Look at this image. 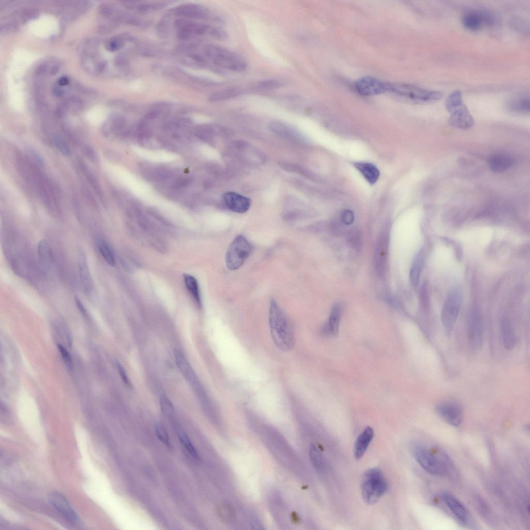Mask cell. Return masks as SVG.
<instances>
[{
	"instance_id": "20",
	"label": "cell",
	"mask_w": 530,
	"mask_h": 530,
	"mask_svg": "<svg viewBox=\"0 0 530 530\" xmlns=\"http://www.w3.org/2000/svg\"><path fill=\"white\" fill-rule=\"evenodd\" d=\"M489 169L494 173H501L510 169L514 164L513 159L508 156L496 154L490 156L487 160Z\"/></svg>"
},
{
	"instance_id": "3",
	"label": "cell",
	"mask_w": 530,
	"mask_h": 530,
	"mask_svg": "<svg viewBox=\"0 0 530 530\" xmlns=\"http://www.w3.org/2000/svg\"><path fill=\"white\" fill-rule=\"evenodd\" d=\"M361 489L364 502L369 505L376 503L386 494L388 484L380 468H373L363 474Z\"/></svg>"
},
{
	"instance_id": "51",
	"label": "cell",
	"mask_w": 530,
	"mask_h": 530,
	"mask_svg": "<svg viewBox=\"0 0 530 530\" xmlns=\"http://www.w3.org/2000/svg\"><path fill=\"white\" fill-rule=\"evenodd\" d=\"M29 152L32 157L39 165L41 166L44 165V162L43 159L42 158L40 155H39L37 153L35 152V151L31 149L29 150Z\"/></svg>"
},
{
	"instance_id": "39",
	"label": "cell",
	"mask_w": 530,
	"mask_h": 530,
	"mask_svg": "<svg viewBox=\"0 0 530 530\" xmlns=\"http://www.w3.org/2000/svg\"><path fill=\"white\" fill-rule=\"evenodd\" d=\"M38 253L41 259L48 263L52 259V252L48 243L45 241H42L39 244Z\"/></svg>"
},
{
	"instance_id": "12",
	"label": "cell",
	"mask_w": 530,
	"mask_h": 530,
	"mask_svg": "<svg viewBox=\"0 0 530 530\" xmlns=\"http://www.w3.org/2000/svg\"><path fill=\"white\" fill-rule=\"evenodd\" d=\"M355 88L357 93L362 96H373L387 93V83L371 77L358 80Z\"/></svg>"
},
{
	"instance_id": "27",
	"label": "cell",
	"mask_w": 530,
	"mask_h": 530,
	"mask_svg": "<svg viewBox=\"0 0 530 530\" xmlns=\"http://www.w3.org/2000/svg\"><path fill=\"white\" fill-rule=\"evenodd\" d=\"M343 309L344 306L340 303L333 307L327 327V330L330 334L336 335L338 334Z\"/></svg>"
},
{
	"instance_id": "31",
	"label": "cell",
	"mask_w": 530,
	"mask_h": 530,
	"mask_svg": "<svg viewBox=\"0 0 530 530\" xmlns=\"http://www.w3.org/2000/svg\"><path fill=\"white\" fill-rule=\"evenodd\" d=\"M309 455L313 465L317 470L323 472L324 470L325 464L322 454L315 445L310 447Z\"/></svg>"
},
{
	"instance_id": "17",
	"label": "cell",
	"mask_w": 530,
	"mask_h": 530,
	"mask_svg": "<svg viewBox=\"0 0 530 530\" xmlns=\"http://www.w3.org/2000/svg\"><path fill=\"white\" fill-rule=\"evenodd\" d=\"M446 505L458 520L463 524H469L471 517L465 505L456 497L449 494L442 496Z\"/></svg>"
},
{
	"instance_id": "15",
	"label": "cell",
	"mask_w": 530,
	"mask_h": 530,
	"mask_svg": "<svg viewBox=\"0 0 530 530\" xmlns=\"http://www.w3.org/2000/svg\"><path fill=\"white\" fill-rule=\"evenodd\" d=\"M48 500L53 506L66 520L76 523L80 521L79 517L70 506L66 498L59 492L50 494Z\"/></svg>"
},
{
	"instance_id": "47",
	"label": "cell",
	"mask_w": 530,
	"mask_h": 530,
	"mask_svg": "<svg viewBox=\"0 0 530 530\" xmlns=\"http://www.w3.org/2000/svg\"><path fill=\"white\" fill-rule=\"evenodd\" d=\"M123 41L121 39L116 38L111 40L106 46L107 49L111 51H115L123 47Z\"/></svg>"
},
{
	"instance_id": "32",
	"label": "cell",
	"mask_w": 530,
	"mask_h": 530,
	"mask_svg": "<svg viewBox=\"0 0 530 530\" xmlns=\"http://www.w3.org/2000/svg\"><path fill=\"white\" fill-rule=\"evenodd\" d=\"M218 514L222 520L228 523H232L236 518L235 511L229 504L222 505L218 508Z\"/></svg>"
},
{
	"instance_id": "30",
	"label": "cell",
	"mask_w": 530,
	"mask_h": 530,
	"mask_svg": "<svg viewBox=\"0 0 530 530\" xmlns=\"http://www.w3.org/2000/svg\"><path fill=\"white\" fill-rule=\"evenodd\" d=\"M185 283L187 288L199 306L201 304L198 285L196 279L189 275H184Z\"/></svg>"
},
{
	"instance_id": "7",
	"label": "cell",
	"mask_w": 530,
	"mask_h": 530,
	"mask_svg": "<svg viewBox=\"0 0 530 530\" xmlns=\"http://www.w3.org/2000/svg\"><path fill=\"white\" fill-rule=\"evenodd\" d=\"M462 294L458 288H453L449 293L443 306L441 314L442 324L448 333L455 327L460 311Z\"/></svg>"
},
{
	"instance_id": "33",
	"label": "cell",
	"mask_w": 530,
	"mask_h": 530,
	"mask_svg": "<svg viewBox=\"0 0 530 530\" xmlns=\"http://www.w3.org/2000/svg\"><path fill=\"white\" fill-rule=\"evenodd\" d=\"M284 85V83L276 79L267 80L258 83L255 89L259 91H270L280 88Z\"/></svg>"
},
{
	"instance_id": "45",
	"label": "cell",
	"mask_w": 530,
	"mask_h": 530,
	"mask_svg": "<svg viewBox=\"0 0 530 530\" xmlns=\"http://www.w3.org/2000/svg\"><path fill=\"white\" fill-rule=\"evenodd\" d=\"M83 169H84L87 178L88 179L90 184L92 185L94 189H95L96 191L97 192L99 196L102 197V198H103V193H102V191L101 190L100 186L98 181L95 178L94 176H93L92 174L89 173V172L88 171L87 169H86V167H83Z\"/></svg>"
},
{
	"instance_id": "1",
	"label": "cell",
	"mask_w": 530,
	"mask_h": 530,
	"mask_svg": "<svg viewBox=\"0 0 530 530\" xmlns=\"http://www.w3.org/2000/svg\"><path fill=\"white\" fill-rule=\"evenodd\" d=\"M271 336L276 346L281 351H290L295 345L293 329L289 320L277 302L272 299L269 310Z\"/></svg>"
},
{
	"instance_id": "48",
	"label": "cell",
	"mask_w": 530,
	"mask_h": 530,
	"mask_svg": "<svg viewBox=\"0 0 530 530\" xmlns=\"http://www.w3.org/2000/svg\"><path fill=\"white\" fill-rule=\"evenodd\" d=\"M341 219L344 224L351 225L354 221V214L352 211L345 210L341 213Z\"/></svg>"
},
{
	"instance_id": "34",
	"label": "cell",
	"mask_w": 530,
	"mask_h": 530,
	"mask_svg": "<svg viewBox=\"0 0 530 530\" xmlns=\"http://www.w3.org/2000/svg\"><path fill=\"white\" fill-rule=\"evenodd\" d=\"M464 103L463 95L461 91L456 90L452 93L446 98L445 102L446 109L449 112L453 107Z\"/></svg>"
},
{
	"instance_id": "16",
	"label": "cell",
	"mask_w": 530,
	"mask_h": 530,
	"mask_svg": "<svg viewBox=\"0 0 530 530\" xmlns=\"http://www.w3.org/2000/svg\"><path fill=\"white\" fill-rule=\"evenodd\" d=\"M175 25L178 29V36L181 40H187L192 36L201 35L206 33H208L210 35L213 28L206 25L184 20L177 21Z\"/></svg>"
},
{
	"instance_id": "42",
	"label": "cell",
	"mask_w": 530,
	"mask_h": 530,
	"mask_svg": "<svg viewBox=\"0 0 530 530\" xmlns=\"http://www.w3.org/2000/svg\"><path fill=\"white\" fill-rule=\"evenodd\" d=\"M476 506L482 516L486 518L489 521L491 518V511L485 501L482 498H477L476 500Z\"/></svg>"
},
{
	"instance_id": "14",
	"label": "cell",
	"mask_w": 530,
	"mask_h": 530,
	"mask_svg": "<svg viewBox=\"0 0 530 530\" xmlns=\"http://www.w3.org/2000/svg\"><path fill=\"white\" fill-rule=\"evenodd\" d=\"M239 157L250 166H258L264 163L265 156L258 149L245 142H237L234 145Z\"/></svg>"
},
{
	"instance_id": "8",
	"label": "cell",
	"mask_w": 530,
	"mask_h": 530,
	"mask_svg": "<svg viewBox=\"0 0 530 530\" xmlns=\"http://www.w3.org/2000/svg\"><path fill=\"white\" fill-rule=\"evenodd\" d=\"M174 355L176 364L186 379L193 388L199 400H202L207 395L198 380V378L184 354L178 350H175Z\"/></svg>"
},
{
	"instance_id": "28",
	"label": "cell",
	"mask_w": 530,
	"mask_h": 530,
	"mask_svg": "<svg viewBox=\"0 0 530 530\" xmlns=\"http://www.w3.org/2000/svg\"><path fill=\"white\" fill-rule=\"evenodd\" d=\"M243 90L239 87H230L212 94L209 99L211 102H217L228 100L242 95Z\"/></svg>"
},
{
	"instance_id": "19",
	"label": "cell",
	"mask_w": 530,
	"mask_h": 530,
	"mask_svg": "<svg viewBox=\"0 0 530 530\" xmlns=\"http://www.w3.org/2000/svg\"><path fill=\"white\" fill-rule=\"evenodd\" d=\"M373 437V429L370 427H367L358 436L354 449V456L357 460L363 456Z\"/></svg>"
},
{
	"instance_id": "49",
	"label": "cell",
	"mask_w": 530,
	"mask_h": 530,
	"mask_svg": "<svg viewBox=\"0 0 530 530\" xmlns=\"http://www.w3.org/2000/svg\"><path fill=\"white\" fill-rule=\"evenodd\" d=\"M117 366L118 372H119V374H120V376L121 377V378H122L123 382L127 386L129 387L130 386V382H129V378H128V377H127V374L126 373V371H125V369H124L123 366H122V365L120 363H118V362L117 364Z\"/></svg>"
},
{
	"instance_id": "50",
	"label": "cell",
	"mask_w": 530,
	"mask_h": 530,
	"mask_svg": "<svg viewBox=\"0 0 530 530\" xmlns=\"http://www.w3.org/2000/svg\"><path fill=\"white\" fill-rule=\"evenodd\" d=\"M75 302H76V304H77V306L78 309L82 313V314L84 316L88 317L87 312L85 307H84V305L83 304V303L81 301V300H80V299L79 298L77 297H76L75 298Z\"/></svg>"
},
{
	"instance_id": "29",
	"label": "cell",
	"mask_w": 530,
	"mask_h": 530,
	"mask_svg": "<svg viewBox=\"0 0 530 530\" xmlns=\"http://www.w3.org/2000/svg\"><path fill=\"white\" fill-rule=\"evenodd\" d=\"M424 258V251L422 250L419 252L412 264L410 277L411 282L414 286H417L419 284Z\"/></svg>"
},
{
	"instance_id": "2",
	"label": "cell",
	"mask_w": 530,
	"mask_h": 530,
	"mask_svg": "<svg viewBox=\"0 0 530 530\" xmlns=\"http://www.w3.org/2000/svg\"><path fill=\"white\" fill-rule=\"evenodd\" d=\"M413 455L417 463L427 472L442 477H449L452 470L451 461L444 453L422 445L413 448Z\"/></svg>"
},
{
	"instance_id": "26",
	"label": "cell",
	"mask_w": 530,
	"mask_h": 530,
	"mask_svg": "<svg viewBox=\"0 0 530 530\" xmlns=\"http://www.w3.org/2000/svg\"><path fill=\"white\" fill-rule=\"evenodd\" d=\"M79 269L81 280L86 290L90 292L94 287L86 257L82 254L79 259Z\"/></svg>"
},
{
	"instance_id": "13",
	"label": "cell",
	"mask_w": 530,
	"mask_h": 530,
	"mask_svg": "<svg viewBox=\"0 0 530 530\" xmlns=\"http://www.w3.org/2000/svg\"><path fill=\"white\" fill-rule=\"evenodd\" d=\"M389 236L385 231L378 239L375 251L374 265L378 276H385L387 269V253L389 247Z\"/></svg>"
},
{
	"instance_id": "35",
	"label": "cell",
	"mask_w": 530,
	"mask_h": 530,
	"mask_svg": "<svg viewBox=\"0 0 530 530\" xmlns=\"http://www.w3.org/2000/svg\"><path fill=\"white\" fill-rule=\"evenodd\" d=\"M347 241L350 246L356 250H359L362 246V234L357 229L350 230L347 234Z\"/></svg>"
},
{
	"instance_id": "24",
	"label": "cell",
	"mask_w": 530,
	"mask_h": 530,
	"mask_svg": "<svg viewBox=\"0 0 530 530\" xmlns=\"http://www.w3.org/2000/svg\"><path fill=\"white\" fill-rule=\"evenodd\" d=\"M355 167L370 185H374L379 178V171L371 163L358 162L355 164Z\"/></svg>"
},
{
	"instance_id": "53",
	"label": "cell",
	"mask_w": 530,
	"mask_h": 530,
	"mask_svg": "<svg viewBox=\"0 0 530 530\" xmlns=\"http://www.w3.org/2000/svg\"><path fill=\"white\" fill-rule=\"evenodd\" d=\"M66 335L68 345L70 347H71L73 343L72 337L69 331L66 330Z\"/></svg>"
},
{
	"instance_id": "46",
	"label": "cell",
	"mask_w": 530,
	"mask_h": 530,
	"mask_svg": "<svg viewBox=\"0 0 530 530\" xmlns=\"http://www.w3.org/2000/svg\"><path fill=\"white\" fill-rule=\"evenodd\" d=\"M58 348L68 368L71 370L72 369V362L68 352L61 344H58Z\"/></svg>"
},
{
	"instance_id": "38",
	"label": "cell",
	"mask_w": 530,
	"mask_h": 530,
	"mask_svg": "<svg viewBox=\"0 0 530 530\" xmlns=\"http://www.w3.org/2000/svg\"><path fill=\"white\" fill-rule=\"evenodd\" d=\"M100 252L108 264L111 266L115 265V258L109 246L105 242H101L99 245Z\"/></svg>"
},
{
	"instance_id": "21",
	"label": "cell",
	"mask_w": 530,
	"mask_h": 530,
	"mask_svg": "<svg viewBox=\"0 0 530 530\" xmlns=\"http://www.w3.org/2000/svg\"><path fill=\"white\" fill-rule=\"evenodd\" d=\"M500 325L503 345L506 350H511L516 343V336L513 325L505 317L502 318Z\"/></svg>"
},
{
	"instance_id": "44",
	"label": "cell",
	"mask_w": 530,
	"mask_h": 530,
	"mask_svg": "<svg viewBox=\"0 0 530 530\" xmlns=\"http://www.w3.org/2000/svg\"><path fill=\"white\" fill-rule=\"evenodd\" d=\"M158 438L168 447H171L169 435L167 429L161 425H157L155 428Z\"/></svg>"
},
{
	"instance_id": "37",
	"label": "cell",
	"mask_w": 530,
	"mask_h": 530,
	"mask_svg": "<svg viewBox=\"0 0 530 530\" xmlns=\"http://www.w3.org/2000/svg\"><path fill=\"white\" fill-rule=\"evenodd\" d=\"M179 439L187 450L190 453V455L195 459L198 458L197 451L192 445L187 435L181 430H177Z\"/></svg>"
},
{
	"instance_id": "22",
	"label": "cell",
	"mask_w": 530,
	"mask_h": 530,
	"mask_svg": "<svg viewBox=\"0 0 530 530\" xmlns=\"http://www.w3.org/2000/svg\"><path fill=\"white\" fill-rule=\"evenodd\" d=\"M177 14L186 17L195 19L209 18V12L202 6L192 4L184 5L177 9Z\"/></svg>"
},
{
	"instance_id": "23",
	"label": "cell",
	"mask_w": 530,
	"mask_h": 530,
	"mask_svg": "<svg viewBox=\"0 0 530 530\" xmlns=\"http://www.w3.org/2000/svg\"><path fill=\"white\" fill-rule=\"evenodd\" d=\"M462 22L467 29L477 31L484 25L482 11H471L467 13L463 17Z\"/></svg>"
},
{
	"instance_id": "18",
	"label": "cell",
	"mask_w": 530,
	"mask_h": 530,
	"mask_svg": "<svg viewBox=\"0 0 530 530\" xmlns=\"http://www.w3.org/2000/svg\"><path fill=\"white\" fill-rule=\"evenodd\" d=\"M223 198L227 207L239 213L247 212L251 205V201L249 198L236 192H226L223 195Z\"/></svg>"
},
{
	"instance_id": "43",
	"label": "cell",
	"mask_w": 530,
	"mask_h": 530,
	"mask_svg": "<svg viewBox=\"0 0 530 530\" xmlns=\"http://www.w3.org/2000/svg\"><path fill=\"white\" fill-rule=\"evenodd\" d=\"M193 179L190 177H181L175 179L172 187L177 190L186 189L193 184Z\"/></svg>"
},
{
	"instance_id": "11",
	"label": "cell",
	"mask_w": 530,
	"mask_h": 530,
	"mask_svg": "<svg viewBox=\"0 0 530 530\" xmlns=\"http://www.w3.org/2000/svg\"><path fill=\"white\" fill-rule=\"evenodd\" d=\"M448 123L450 125L462 130H468L474 124V120L468 108L463 103L450 110Z\"/></svg>"
},
{
	"instance_id": "6",
	"label": "cell",
	"mask_w": 530,
	"mask_h": 530,
	"mask_svg": "<svg viewBox=\"0 0 530 530\" xmlns=\"http://www.w3.org/2000/svg\"><path fill=\"white\" fill-rule=\"evenodd\" d=\"M253 251L250 243L243 235H239L232 243L226 255L227 267L231 270L240 268Z\"/></svg>"
},
{
	"instance_id": "36",
	"label": "cell",
	"mask_w": 530,
	"mask_h": 530,
	"mask_svg": "<svg viewBox=\"0 0 530 530\" xmlns=\"http://www.w3.org/2000/svg\"><path fill=\"white\" fill-rule=\"evenodd\" d=\"M509 108L514 111L527 113L529 112V99L528 97H522L513 101Z\"/></svg>"
},
{
	"instance_id": "41",
	"label": "cell",
	"mask_w": 530,
	"mask_h": 530,
	"mask_svg": "<svg viewBox=\"0 0 530 530\" xmlns=\"http://www.w3.org/2000/svg\"><path fill=\"white\" fill-rule=\"evenodd\" d=\"M54 143L60 152L66 157L71 155V150L67 142L59 136H56L53 139Z\"/></svg>"
},
{
	"instance_id": "10",
	"label": "cell",
	"mask_w": 530,
	"mask_h": 530,
	"mask_svg": "<svg viewBox=\"0 0 530 530\" xmlns=\"http://www.w3.org/2000/svg\"><path fill=\"white\" fill-rule=\"evenodd\" d=\"M482 319L477 309H473L469 314L467 334L469 342L474 349H479L483 341V324Z\"/></svg>"
},
{
	"instance_id": "25",
	"label": "cell",
	"mask_w": 530,
	"mask_h": 530,
	"mask_svg": "<svg viewBox=\"0 0 530 530\" xmlns=\"http://www.w3.org/2000/svg\"><path fill=\"white\" fill-rule=\"evenodd\" d=\"M270 129L274 133L294 141H300V135L289 126L279 121L270 123Z\"/></svg>"
},
{
	"instance_id": "40",
	"label": "cell",
	"mask_w": 530,
	"mask_h": 530,
	"mask_svg": "<svg viewBox=\"0 0 530 530\" xmlns=\"http://www.w3.org/2000/svg\"><path fill=\"white\" fill-rule=\"evenodd\" d=\"M160 405L163 413L169 417L172 418L175 414L174 407L170 400L166 396L160 399Z\"/></svg>"
},
{
	"instance_id": "54",
	"label": "cell",
	"mask_w": 530,
	"mask_h": 530,
	"mask_svg": "<svg viewBox=\"0 0 530 530\" xmlns=\"http://www.w3.org/2000/svg\"><path fill=\"white\" fill-rule=\"evenodd\" d=\"M59 83L61 86H65L68 84V81L66 78H62L59 80Z\"/></svg>"
},
{
	"instance_id": "5",
	"label": "cell",
	"mask_w": 530,
	"mask_h": 530,
	"mask_svg": "<svg viewBox=\"0 0 530 530\" xmlns=\"http://www.w3.org/2000/svg\"><path fill=\"white\" fill-rule=\"evenodd\" d=\"M387 93L421 104L434 103L443 98V94L440 92L406 84L387 83Z\"/></svg>"
},
{
	"instance_id": "52",
	"label": "cell",
	"mask_w": 530,
	"mask_h": 530,
	"mask_svg": "<svg viewBox=\"0 0 530 530\" xmlns=\"http://www.w3.org/2000/svg\"><path fill=\"white\" fill-rule=\"evenodd\" d=\"M85 152L86 153V155L91 159H92V160H95V158H95V154L94 153V151H93L92 150V149H91V148H90L89 147H87L86 149H85Z\"/></svg>"
},
{
	"instance_id": "4",
	"label": "cell",
	"mask_w": 530,
	"mask_h": 530,
	"mask_svg": "<svg viewBox=\"0 0 530 530\" xmlns=\"http://www.w3.org/2000/svg\"><path fill=\"white\" fill-rule=\"evenodd\" d=\"M205 52L214 64L226 70L242 72L248 68V63L244 58L231 50L210 45L206 47Z\"/></svg>"
},
{
	"instance_id": "9",
	"label": "cell",
	"mask_w": 530,
	"mask_h": 530,
	"mask_svg": "<svg viewBox=\"0 0 530 530\" xmlns=\"http://www.w3.org/2000/svg\"><path fill=\"white\" fill-rule=\"evenodd\" d=\"M435 410L438 416L451 426L458 427L463 422V408L456 402H443L436 406Z\"/></svg>"
}]
</instances>
